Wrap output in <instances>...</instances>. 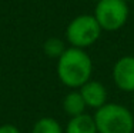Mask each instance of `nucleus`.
Segmentation results:
<instances>
[{
	"label": "nucleus",
	"instance_id": "nucleus-1",
	"mask_svg": "<svg viewBox=\"0 0 134 133\" xmlns=\"http://www.w3.org/2000/svg\"><path fill=\"white\" fill-rule=\"evenodd\" d=\"M57 60V76L64 86L80 89L84 83L91 80L93 62L83 49L69 47Z\"/></svg>",
	"mask_w": 134,
	"mask_h": 133
},
{
	"label": "nucleus",
	"instance_id": "nucleus-2",
	"mask_svg": "<svg viewBox=\"0 0 134 133\" xmlns=\"http://www.w3.org/2000/svg\"><path fill=\"white\" fill-rule=\"evenodd\" d=\"M97 133H133L134 118L127 107L119 103H106L93 116Z\"/></svg>",
	"mask_w": 134,
	"mask_h": 133
},
{
	"label": "nucleus",
	"instance_id": "nucleus-3",
	"mask_svg": "<svg viewBox=\"0 0 134 133\" xmlns=\"http://www.w3.org/2000/svg\"><path fill=\"white\" fill-rule=\"evenodd\" d=\"M101 34V27L93 14H80L69 23L66 39L71 47L83 49L94 44Z\"/></svg>",
	"mask_w": 134,
	"mask_h": 133
},
{
	"label": "nucleus",
	"instance_id": "nucleus-4",
	"mask_svg": "<svg viewBox=\"0 0 134 133\" xmlns=\"http://www.w3.org/2000/svg\"><path fill=\"white\" fill-rule=\"evenodd\" d=\"M93 16L101 30L116 31L126 24L129 19V7L123 0H98Z\"/></svg>",
	"mask_w": 134,
	"mask_h": 133
},
{
	"label": "nucleus",
	"instance_id": "nucleus-5",
	"mask_svg": "<svg viewBox=\"0 0 134 133\" xmlns=\"http://www.w3.org/2000/svg\"><path fill=\"white\" fill-rule=\"evenodd\" d=\"M113 80L120 90L134 93V56H123L114 63Z\"/></svg>",
	"mask_w": 134,
	"mask_h": 133
},
{
	"label": "nucleus",
	"instance_id": "nucleus-6",
	"mask_svg": "<svg viewBox=\"0 0 134 133\" xmlns=\"http://www.w3.org/2000/svg\"><path fill=\"white\" fill-rule=\"evenodd\" d=\"M81 97L84 99V103L87 107L93 109H100L107 102V90L103 83L97 80H88L79 89Z\"/></svg>",
	"mask_w": 134,
	"mask_h": 133
},
{
	"label": "nucleus",
	"instance_id": "nucleus-7",
	"mask_svg": "<svg viewBox=\"0 0 134 133\" xmlns=\"http://www.w3.org/2000/svg\"><path fill=\"white\" fill-rule=\"evenodd\" d=\"M66 133H97L94 118L83 113L80 116L71 118L67 123Z\"/></svg>",
	"mask_w": 134,
	"mask_h": 133
},
{
	"label": "nucleus",
	"instance_id": "nucleus-8",
	"mask_svg": "<svg viewBox=\"0 0 134 133\" xmlns=\"http://www.w3.org/2000/svg\"><path fill=\"white\" fill-rule=\"evenodd\" d=\"M86 103L84 99L81 97L79 90H73L70 93L66 94V97L63 99V109H64L66 115H69L70 118H76L80 116L86 112Z\"/></svg>",
	"mask_w": 134,
	"mask_h": 133
},
{
	"label": "nucleus",
	"instance_id": "nucleus-9",
	"mask_svg": "<svg viewBox=\"0 0 134 133\" xmlns=\"http://www.w3.org/2000/svg\"><path fill=\"white\" fill-rule=\"evenodd\" d=\"M31 133H63V129L56 119L41 118L34 123Z\"/></svg>",
	"mask_w": 134,
	"mask_h": 133
},
{
	"label": "nucleus",
	"instance_id": "nucleus-10",
	"mask_svg": "<svg viewBox=\"0 0 134 133\" xmlns=\"http://www.w3.org/2000/svg\"><path fill=\"white\" fill-rule=\"evenodd\" d=\"M43 49H44V53H46L49 57L59 59L60 56L66 52L67 47L64 46L63 40L57 39V37H50V39H47L46 42H44Z\"/></svg>",
	"mask_w": 134,
	"mask_h": 133
},
{
	"label": "nucleus",
	"instance_id": "nucleus-11",
	"mask_svg": "<svg viewBox=\"0 0 134 133\" xmlns=\"http://www.w3.org/2000/svg\"><path fill=\"white\" fill-rule=\"evenodd\" d=\"M0 133H21L13 125H2L0 126Z\"/></svg>",
	"mask_w": 134,
	"mask_h": 133
},
{
	"label": "nucleus",
	"instance_id": "nucleus-12",
	"mask_svg": "<svg viewBox=\"0 0 134 133\" xmlns=\"http://www.w3.org/2000/svg\"><path fill=\"white\" fill-rule=\"evenodd\" d=\"M123 2H126V3H127V2H130V0H123Z\"/></svg>",
	"mask_w": 134,
	"mask_h": 133
},
{
	"label": "nucleus",
	"instance_id": "nucleus-13",
	"mask_svg": "<svg viewBox=\"0 0 134 133\" xmlns=\"http://www.w3.org/2000/svg\"><path fill=\"white\" fill-rule=\"evenodd\" d=\"M133 103H134V96H133Z\"/></svg>",
	"mask_w": 134,
	"mask_h": 133
},
{
	"label": "nucleus",
	"instance_id": "nucleus-14",
	"mask_svg": "<svg viewBox=\"0 0 134 133\" xmlns=\"http://www.w3.org/2000/svg\"><path fill=\"white\" fill-rule=\"evenodd\" d=\"M97 2H98V0H97Z\"/></svg>",
	"mask_w": 134,
	"mask_h": 133
}]
</instances>
